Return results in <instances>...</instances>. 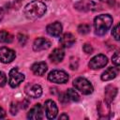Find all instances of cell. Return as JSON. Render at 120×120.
<instances>
[{
    "instance_id": "7a4b0ae2",
    "label": "cell",
    "mask_w": 120,
    "mask_h": 120,
    "mask_svg": "<svg viewBox=\"0 0 120 120\" xmlns=\"http://www.w3.org/2000/svg\"><path fill=\"white\" fill-rule=\"evenodd\" d=\"M112 23V18L109 14H101L95 18L94 20V27L95 33L98 36H103L106 34L107 30L111 27Z\"/></svg>"
},
{
    "instance_id": "484cf974",
    "label": "cell",
    "mask_w": 120,
    "mask_h": 120,
    "mask_svg": "<svg viewBox=\"0 0 120 120\" xmlns=\"http://www.w3.org/2000/svg\"><path fill=\"white\" fill-rule=\"evenodd\" d=\"M18 111H19V105H18V103H11V105H10V109H9V112H10V113L12 114V115H15L17 112H18Z\"/></svg>"
},
{
    "instance_id": "30bf717a",
    "label": "cell",
    "mask_w": 120,
    "mask_h": 120,
    "mask_svg": "<svg viewBox=\"0 0 120 120\" xmlns=\"http://www.w3.org/2000/svg\"><path fill=\"white\" fill-rule=\"evenodd\" d=\"M97 4L91 0H80L74 4V8L81 11H88V10H95Z\"/></svg>"
},
{
    "instance_id": "2e32d148",
    "label": "cell",
    "mask_w": 120,
    "mask_h": 120,
    "mask_svg": "<svg viewBox=\"0 0 120 120\" xmlns=\"http://www.w3.org/2000/svg\"><path fill=\"white\" fill-rule=\"evenodd\" d=\"M31 69H32V71L35 75L42 76L47 71L48 67H47V64L45 62H38V63H35L31 67Z\"/></svg>"
},
{
    "instance_id": "83f0119b",
    "label": "cell",
    "mask_w": 120,
    "mask_h": 120,
    "mask_svg": "<svg viewBox=\"0 0 120 120\" xmlns=\"http://www.w3.org/2000/svg\"><path fill=\"white\" fill-rule=\"evenodd\" d=\"M82 49H83L84 52H86V53H92V52H93V48H92V46H91L90 44H88V43H85V44L83 45Z\"/></svg>"
},
{
    "instance_id": "7c38bea8",
    "label": "cell",
    "mask_w": 120,
    "mask_h": 120,
    "mask_svg": "<svg viewBox=\"0 0 120 120\" xmlns=\"http://www.w3.org/2000/svg\"><path fill=\"white\" fill-rule=\"evenodd\" d=\"M27 118L32 120H40L43 118V109L40 104H36L27 113Z\"/></svg>"
},
{
    "instance_id": "52a82bcc",
    "label": "cell",
    "mask_w": 120,
    "mask_h": 120,
    "mask_svg": "<svg viewBox=\"0 0 120 120\" xmlns=\"http://www.w3.org/2000/svg\"><path fill=\"white\" fill-rule=\"evenodd\" d=\"M44 111L46 112V117L48 119H53L56 117L57 112H58V109L57 106L55 104V102L52 99H48L45 101L44 104Z\"/></svg>"
},
{
    "instance_id": "cb8c5ba5",
    "label": "cell",
    "mask_w": 120,
    "mask_h": 120,
    "mask_svg": "<svg viewBox=\"0 0 120 120\" xmlns=\"http://www.w3.org/2000/svg\"><path fill=\"white\" fill-rule=\"evenodd\" d=\"M112 63L114 64L115 67H119V64H120V56H119V52H116L112 55Z\"/></svg>"
},
{
    "instance_id": "d4e9b609",
    "label": "cell",
    "mask_w": 120,
    "mask_h": 120,
    "mask_svg": "<svg viewBox=\"0 0 120 120\" xmlns=\"http://www.w3.org/2000/svg\"><path fill=\"white\" fill-rule=\"evenodd\" d=\"M69 98L67 95V93H61L60 96H59V101L62 103V104H67L68 102Z\"/></svg>"
},
{
    "instance_id": "277c9868",
    "label": "cell",
    "mask_w": 120,
    "mask_h": 120,
    "mask_svg": "<svg viewBox=\"0 0 120 120\" xmlns=\"http://www.w3.org/2000/svg\"><path fill=\"white\" fill-rule=\"evenodd\" d=\"M48 80L54 83H65L68 81V75L64 70L54 69L49 73Z\"/></svg>"
},
{
    "instance_id": "f1b7e54d",
    "label": "cell",
    "mask_w": 120,
    "mask_h": 120,
    "mask_svg": "<svg viewBox=\"0 0 120 120\" xmlns=\"http://www.w3.org/2000/svg\"><path fill=\"white\" fill-rule=\"evenodd\" d=\"M18 40H19V42H20L21 45H24L25 42H26V40H27V38H26V36H24V35L19 34V35H18Z\"/></svg>"
},
{
    "instance_id": "d6986e66",
    "label": "cell",
    "mask_w": 120,
    "mask_h": 120,
    "mask_svg": "<svg viewBox=\"0 0 120 120\" xmlns=\"http://www.w3.org/2000/svg\"><path fill=\"white\" fill-rule=\"evenodd\" d=\"M116 94H117V88L112 85H108L105 88V101L108 103L112 102L114 99Z\"/></svg>"
},
{
    "instance_id": "6da1fadb",
    "label": "cell",
    "mask_w": 120,
    "mask_h": 120,
    "mask_svg": "<svg viewBox=\"0 0 120 120\" xmlns=\"http://www.w3.org/2000/svg\"><path fill=\"white\" fill-rule=\"evenodd\" d=\"M46 5L40 1L35 0L32 1L30 3H28L23 9V13L25 15L26 18L31 19V20H35L38 18L42 17L45 12H46Z\"/></svg>"
},
{
    "instance_id": "4fadbf2b",
    "label": "cell",
    "mask_w": 120,
    "mask_h": 120,
    "mask_svg": "<svg viewBox=\"0 0 120 120\" xmlns=\"http://www.w3.org/2000/svg\"><path fill=\"white\" fill-rule=\"evenodd\" d=\"M46 31L49 35L52 37H58L62 33V24L59 22H54L46 27Z\"/></svg>"
},
{
    "instance_id": "8fae6325",
    "label": "cell",
    "mask_w": 120,
    "mask_h": 120,
    "mask_svg": "<svg viewBox=\"0 0 120 120\" xmlns=\"http://www.w3.org/2000/svg\"><path fill=\"white\" fill-rule=\"evenodd\" d=\"M52 43L49 39L44 38H38L35 39L34 43H33V50L35 52H40V51H44L47 50L51 47Z\"/></svg>"
},
{
    "instance_id": "9c48e42d",
    "label": "cell",
    "mask_w": 120,
    "mask_h": 120,
    "mask_svg": "<svg viewBox=\"0 0 120 120\" xmlns=\"http://www.w3.org/2000/svg\"><path fill=\"white\" fill-rule=\"evenodd\" d=\"M25 93L28 97L33 98H38L42 94V88L39 84L37 83H29L25 86Z\"/></svg>"
},
{
    "instance_id": "e0dca14e",
    "label": "cell",
    "mask_w": 120,
    "mask_h": 120,
    "mask_svg": "<svg viewBox=\"0 0 120 120\" xmlns=\"http://www.w3.org/2000/svg\"><path fill=\"white\" fill-rule=\"evenodd\" d=\"M64 56H65L64 51H63L62 49L56 48V49H54V50L51 52V54L49 55V58H50V60H51V62H52V63H54V64H58V63H60V62L63 60Z\"/></svg>"
},
{
    "instance_id": "8992f818",
    "label": "cell",
    "mask_w": 120,
    "mask_h": 120,
    "mask_svg": "<svg viewBox=\"0 0 120 120\" xmlns=\"http://www.w3.org/2000/svg\"><path fill=\"white\" fill-rule=\"evenodd\" d=\"M107 64H108V58L104 54H98L90 60L88 66L92 69H98L104 68Z\"/></svg>"
},
{
    "instance_id": "ac0fdd59",
    "label": "cell",
    "mask_w": 120,
    "mask_h": 120,
    "mask_svg": "<svg viewBox=\"0 0 120 120\" xmlns=\"http://www.w3.org/2000/svg\"><path fill=\"white\" fill-rule=\"evenodd\" d=\"M59 41L63 47L68 48V47H71L75 43V38L71 33H66L60 38Z\"/></svg>"
},
{
    "instance_id": "4316f807",
    "label": "cell",
    "mask_w": 120,
    "mask_h": 120,
    "mask_svg": "<svg viewBox=\"0 0 120 120\" xmlns=\"http://www.w3.org/2000/svg\"><path fill=\"white\" fill-rule=\"evenodd\" d=\"M7 83V76L3 71H0V86H5Z\"/></svg>"
},
{
    "instance_id": "ffe728a7",
    "label": "cell",
    "mask_w": 120,
    "mask_h": 120,
    "mask_svg": "<svg viewBox=\"0 0 120 120\" xmlns=\"http://www.w3.org/2000/svg\"><path fill=\"white\" fill-rule=\"evenodd\" d=\"M12 39H13V38L8 32H7L5 30L0 31V42L1 43H9L12 41Z\"/></svg>"
},
{
    "instance_id": "5bb4252c",
    "label": "cell",
    "mask_w": 120,
    "mask_h": 120,
    "mask_svg": "<svg viewBox=\"0 0 120 120\" xmlns=\"http://www.w3.org/2000/svg\"><path fill=\"white\" fill-rule=\"evenodd\" d=\"M98 112L99 114L100 118H109L111 116V111H110V106L109 103L104 101H100L98 104Z\"/></svg>"
},
{
    "instance_id": "9a60e30c",
    "label": "cell",
    "mask_w": 120,
    "mask_h": 120,
    "mask_svg": "<svg viewBox=\"0 0 120 120\" xmlns=\"http://www.w3.org/2000/svg\"><path fill=\"white\" fill-rule=\"evenodd\" d=\"M119 73V67H114V68H107L102 74H101V80L102 81H110L114 79Z\"/></svg>"
},
{
    "instance_id": "5b68a950",
    "label": "cell",
    "mask_w": 120,
    "mask_h": 120,
    "mask_svg": "<svg viewBox=\"0 0 120 120\" xmlns=\"http://www.w3.org/2000/svg\"><path fill=\"white\" fill-rule=\"evenodd\" d=\"M24 80V75L21 73L17 68H12L9 71V78H8V83L11 87L15 88L21 84Z\"/></svg>"
},
{
    "instance_id": "1f68e13d",
    "label": "cell",
    "mask_w": 120,
    "mask_h": 120,
    "mask_svg": "<svg viewBox=\"0 0 120 120\" xmlns=\"http://www.w3.org/2000/svg\"><path fill=\"white\" fill-rule=\"evenodd\" d=\"M3 18H4V10L0 8V22L3 20Z\"/></svg>"
},
{
    "instance_id": "3957f363",
    "label": "cell",
    "mask_w": 120,
    "mask_h": 120,
    "mask_svg": "<svg viewBox=\"0 0 120 120\" xmlns=\"http://www.w3.org/2000/svg\"><path fill=\"white\" fill-rule=\"evenodd\" d=\"M73 85L77 90H79L80 92H82L84 95H89L94 90L93 85L91 84V82L88 80H86L85 78H82V77L76 78L73 81Z\"/></svg>"
},
{
    "instance_id": "ba28073f",
    "label": "cell",
    "mask_w": 120,
    "mask_h": 120,
    "mask_svg": "<svg viewBox=\"0 0 120 120\" xmlns=\"http://www.w3.org/2000/svg\"><path fill=\"white\" fill-rule=\"evenodd\" d=\"M16 57V53L13 50L7 48V47H1L0 48V61L4 64H8L12 62Z\"/></svg>"
},
{
    "instance_id": "d6a6232c",
    "label": "cell",
    "mask_w": 120,
    "mask_h": 120,
    "mask_svg": "<svg viewBox=\"0 0 120 120\" xmlns=\"http://www.w3.org/2000/svg\"><path fill=\"white\" fill-rule=\"evenodd\" d=\"M59 119H68V116L67 114L63 113V114H61V115L59 116Z\"/></svg>"
},
{
    "instance_id": "603a6c76",
    "label": "cell",
    "mask_w": 120,
    "mask_h": 120,
    "mask_svg": "<svg viewBox=\"0 0 120 120\" xmlns=\"http://www.w3.org/2000/svg\"><path fill=\"white\" fill-rule=\"evenodd\" d=\"M112 37L114 38L115 40H119V38H120V36H119V24H116L113 27V29L112 31Z\"/></svg>"
},
{
    "instance_id": "f546056e",
    "label": "cell",
    "mask_w": 120,
    "mask_h": 120,
    "mask_svg": "<svg viewBox=\"0 0 120 120\" xmlns=\"http://www.w3.org/2000/svg\"><path fill=\"white\" fill-rule=\"evenodd\" d=\"M5 116H6V112H5V110L0 107V118H4Z\"/></svg>"
},
{
    "instance_id": "44dd1931",
    "label": "cell",
    "mask_w": 120,
    "mask_h": 120,
    "mask_svg": "<svg viewBox=\"0 0 120 120\" xmlns=\"http://www.w3.org/2000/svg\"><path fill=\"white\" fill-rule=\"evenodd\" d=\"M67 95H68L69 100H72V101H79L80 100V96L74 89H71V88L68 89Z\"/></svg>"
},
{
    "instance_id": "7402d4cb",
    "label": "cell",
    "mask_w": 120,
    "mask_h": 120,
    "mask_svg": "<svg viewBox=\"0 0 120 120\" xmlns=\"http://www.w3.org/2000/svg\"><path fill=\"white\" fill-rule=\"evenodd\" d=\"M78 32L80 34H82V35H85L87 33L90 32V26L88 24H85V23H82V24H80L78 26Z\"/></svg>"
},
{
    "instance_id": "4dcf8cb0",
    "label": "cell",
    "mask_w": 120,
    "mask_h": 120,
    "mask_svg": "<svg viewBox=\"0 0 120 120\" xmlns=\"http://www.w3.org/2000/svg\"><path fill=\"white\" fill-rule=\"evenodd\" d=\"M101 2H104V3H107L109 5H113L114 3V0H100Z\"/></svg>"
}]
</instances>
